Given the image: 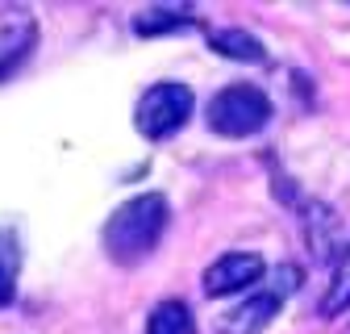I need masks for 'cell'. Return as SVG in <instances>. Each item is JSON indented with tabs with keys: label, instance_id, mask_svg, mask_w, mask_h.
Masks as SVG:
<instances>
[{
	"label": "cell",
	"instance_id": "6",
	"mask_svg": "<svg viewBox=\"0 0 350 334\" xmlns=\"http://www.w3.org/2000/svg\"><path fill=\"white\" fill-rule=\"evenodd\" d=\"M262 276H267L262 255H254V250H230V255H221L217 264H208L204 292L208 297H230V292H242V288L258 284Z\"/></svg>",
	"mask_w": 350,
	"mask_h": 334
},
{
	"label": "cell",
	"instance_id": "1",
	"mask_svg": "<svg viewBox=\"0 0 350 334\" xmlns=\"http://www.w3.org/2000/svg\"><path fill=\"white\" fill-rule=\"evenodd\" d=\"M167 218H171V209H167L163 192H142L134 201H125L117 214L105 222V230H100L109 259H117V264L146 259L150 250L159 246L163 230H167Z\"/></svg>",
	"mask_w": 350,
	"mask_h": 334
},
{
	"label": "cell",
	"instance_id": "12",
	"mask_svg": "<svg viewBox=\"0 0 350 334\" xmlns=\"http://www.w3.org/2000/svg\"><path fill=\"white\" fill-rule=\"evenodd\" d=\"M309 242H313V255L325 259L329 255V242H334V214L325 205H309Z\"/></svg>",
	"mask_w": 350,
	"mask_h": 334
},
{
	"label": "cell",
	"instance_id": "5",
	"mask_svg": "<svg viewBox=\"0 0 350 334\" xmlns=\"http://www.w3.org/2000/svg\"><path fill=\"white\" fill-rule=\"evenodd\" d=\"M38 42V21L25 5H0V79L17 71Z\"/></svg>",
	"mask_w": 350,
	"mask_h": 334
},
{
	"label": "cell",
	"instance_id": "2",
	"mask_svg": "<svg viewBox=\"0 0 350 334\" xmlns=\"http://www.w3.org/2000/svg\"><path fill=\"white\" fill-rule=\"evenodd\" d=\"M271 121V101L254 84H230L208 101V130L221 138H250Z\"/></svg>",
	"mask_w": 350,
	"mask_h": 334
},
{
	"label": "cell",
	"instance_id": "8",
	"mask_svg": "<svg viewBox=\"0 0 350 334\" xmlns=\"http://www.w3.org/2000/svg\"><path fill=\"white\" fill-rule=\"evenodd\" d=\"M208 47L217 51V55H226V59H238V63H258L262 55V42L254 38V34H246V29H213L208 34Z\"/></svg>",
	"mask_w": 350,
	"mask_h": 334
},
{
	"label": "cell",
	"instance_id": "9",
	"mask_svg": "<svg viewBox=\"0 0 350 334\" xmlns=\"http://www.w3.org/2000/svg\"><path fill=\"white\" fill-rule=\"evenodd\" d=\"M17 276H21V242L9 226H0V309L13 305Z\"/></svg>",
	"mask_w": 350,
	"mask_h": 334
},
{
	"label": "cell",
	"instance_id": "7",
	"mask_svg": "<svg viewBox=\"0 0 350 334\" xmlns=\"http://www.w3.org/2000/svg\"><path fill=\"white\" fill-rule=\"evenodd\" d=\"M192 5H150L134 17V34L150 38V34H167V29H184L192 25Z\"/></svg>",
	"mask_w": 350,
	"mask_h": 334
},
{
	"label": "cell",
	"instance_id": "10",
	"mask_svg": "<svg viewBox=\"0 0 350 334\" xmlns=\"http://www.w3.org/2000/svg\"><path fill=\"white\" fill-rule=\"evenodd\" d=\"M350 309V242L342 246V255L334 264V276H329V288L321 297V318H338Z\"/></svg>",
	"mask_w": 350,
	"mask_h": 334
},
{
	"label": "cell",
	"instance_id": "11",
	"mask_svg": "<svg viewBox=\"0 0 350 334\" xmlns=\"http://www.w3.org/2000/svg\"><path fill=\"white\" fill-rule=\"evenodd\" d=\"M192 330H196V322L184 301H159L146 318V334H192Z\"/></svg>",
	"mask_w": 350,
	"mask_h": 334
},
{
	"label": "cell",
	"instance_id": "4",
	"mask_svg": "<svg viewBox=\"0 0 350 334\" xmlns=\"http://www.w3.org/2000/svg\"><path fill=\"white\" fill-rule=\"evenodd\" d=\"M275 276H280V284L254 292V297H250V301H242L234 313H226V322H221V330H226V334H258L262 326H267V322L280 313V305L288 301V292L300 284V272L288 264V268H280Z\"/></svg>",
	"mask_w": 350,
	"mask_h": 334
},
{
	"label": "cell",
	"instance_id": "3",
	"mask_svg": "<svg viewBox=\"0 0 350 334\" xmlns=\"http://www.w3.org/2000/svg\"><path fill=\"white\" fill-rule=\"evenodd\" d=\"M192 105H196V97L188 84H154V88L142 92V101L134 109V125L142 138L163 142L192 117Z\"/></svg>",
	"mask_w": 350,
	"mask_h": 334
}]
</instances>
